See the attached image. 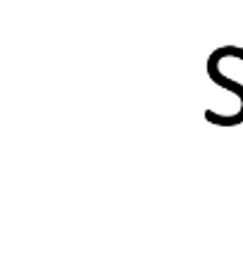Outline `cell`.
Wrapping results in <instances>:
<instances>
[{"mask_svg": "<svg viewBox=\"0 0 243 255\" xmlns=\"http://www.w3.org/2000/svg\"><path fill=\"white\" fill-rule=\"evenodd\" d=\"M224 57H239V60H243V48H239V45H224L220 50H215L210 55V60H208V74H210V79L217 84V86H222V89L232 91V93L239 96V100H241V110L236 112V115H232V117H222L217 112L208 110L205 112V120L212 124H217V127H236V124L243 122V84H239V81H234V79H229V77H224L220 72V60H224Z\"/></svg>", "mask_w": 243, "mask_h": 255, "instance_id": "obj_1", "label": "cell"}]
</instances>
